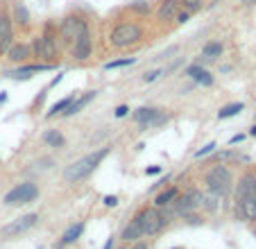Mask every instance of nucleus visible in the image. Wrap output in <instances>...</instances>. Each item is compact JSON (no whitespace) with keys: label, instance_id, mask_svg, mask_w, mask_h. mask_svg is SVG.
<instances>
[{"label":"nucleus","instance_id":"nucleus-1","mask_svg":"<svg viewBox=\"0 0 256 249\" xmlns=\"http://www.w3.org/2000/svg\"><path fill=\"white\" fill-rule=\"evenodd\" d=\"M109 152H112V148H100V150H96V152L86 154V156L78 158V161H72L70 166L64 168V182L66 184H80L82 179H86L88 174L104 161Z\"/></svg>","mask_w":256,"mask_h":249},{"label":"nucleus","instance_id":"nucleus-2","mask_svg":"<svg viewBox=\"0 0 256 249\" xmlns=\"http://www.w3.org/2000/svg\"><path fill=\"white\" fill-rule=\"evenodd\" d=\"M30 52L32 57H36L39 62H57L59 59V44H57V25L54 23H46L44 25V34L32 38L30 44Z\"/></svg>","mask_w":256,"mask_h":249},{"label":"nucleus","instance_id":"nucleus-3","mask_svg":"<svg viewBox=\"0 0 256 249\" xmlns=\"http://www.w3.org/2000/svg\"><path fill=\"white\" fill-rule=\"evenodd\" d=\"M143 36H145V30L140 23H136V20H120L109 32V46L116 50H125L140 44Z\"/></svg>","mask_w":256,"mask_h":249},{"label":"nucleus","instance_id":"nucleus-4","mask_svg":"<svg viewBox=\"0 0 256 249\" xmlns=\"http://www.w3.org/2000/svg\"><path fill=\"white\" fill-rule=\"evenodd\" d=\"M204 186H206V190L220 192L222 197L229 195L234 188V172L224 163H216L204 172Z\"/></svg>","mask_w":256,"mask_h":249},{"label":"nucleus","instance_id":"nucleus-5","mask_svg":"<svg viewBox=\"0 0 256 249\" xmlns=\"http://www.w3.org/2000/svg\"><path fill=\"white\" fill-rule=\"evenodd\" d=\"M136 218H138V222H140L143 238H152V236H156L166 226V220L156 206H145V208H140V211L136 213Z\"/></svg>","mask_w":256,"mask_h":249},{"label":"nucleus","instance_id":"nucleus-6","mask_svg":"<svg viewBox=\"0 0 256 249\" xmlns=\"http://www.w3.org/2000/svg\"><path fill=\"white\" fill-rule=\"evenodd\" d=\"M132 118L138 122L140 132H148V130H152V127H161V124L168 122V114H164V111L156 109V106H140V109L134 111Z\"/></svg>","mask_w":256,"mask_h":249},{"label":"nucleus","instance_id":"nucleus-7","mask_svg":"<svg viewBox=\"0 0 256 249\" xmlns=\"http://www.w3.org/2000/svg\"><path fill=\"white\" fill-rule=\"evenodd\" d=\"M36 197H39V188H36V184L23 182V184H18V186L12 188V190L2 197V202H5L7 206H23V204L34 202Z\"/></svg>","mask_w":256,"mask_h":249},{"label":"nucleus","instance_id":"nucleus-8","mask_svg":"<svg viewBox=\"0 0 256 249\" xmlns=\"http://www.w3.org/2000/svg\"><path fill=\"white\" fill-rule=\"evenodd\" d=\"M70 52H72V57L78 59V62H86V59L93 54V32H91L88 20L82 25L78 38L70 44Z\"/></svg>","mask_w":256,"mask_h":249},{"label":"nucleus","instance_id":"nucleus-9","mask_svg":"<svg viewBox=\"0 0 256 249\" xmlns=\"http://www.w3.org/2000/svg\"><path fill=\"white\" fill-rule=\"evenodd\" d=\"M84 23H86V18H82V16H78V14L64 16L62 23H59V36H62L64 44H72V41L78 38Z\"/></svg>","mask_w":256,"mask_h":249},{"label":"nucleus","instance_id":"nucleus-10","mask_svg":"<svg viewBox=\"0 0 256 249\" xmlns=\"http://www.w3.org/2000/svg\"><path fill=\"white\" fill-rule=\"evenodd\" d=\"M36 222H39V216H36V213H28V216H23V218H18V220H14V222L2 226V229H0V236L14 238V236H20V234H25V231H30Z\"/></svg>","mask_w":256,"mask_h":249},{"label":"nucleus","instance_id":"nucleus-11","mask_svg":"<svg viewBox=\"0 0 256 249\" xmlns=\"http://www.w3.org/2000/svg\"><path fill=\"white\" fill-rule=\"evenodd\" d=\"M254 184H256V172L254 170H247L245 174H240L236 184V190H234V202H240L245 197L254 195Z\"/></svg>","mask_w":256,"mask_h":249},{"label":"nucleus","instance_id":"nucleus-12","mask_svg":"<svg viewBox=\"0 0 256 249\" xmlns=\"http://www.w3.org/2000/svg\"><path fill=\"white\" fill-rule=\"evenodd\" d=\"M54 68V64H30V66H23L20 64L16 70H7L5 75L7 77H12V80H30V77L34 75V72H44V70H52Z\"/></svg>","mask_w":256,"mask_h":249},{"label":"nucleus","instance_id":"nucleus-13","mask_svg":"<svg viewBox=\"0 0 256 249\" xmlns=\"http://www.w3.org/2000/svg\"><path fill=\"white\" fill-rule=\"evenodd\" d=\"M234 213L238 220H256V197H245L240 202H234Z\"/></svg>","mask_w":256,"mask_h":249},{"label":"nucleus","instance_id":"nucleus-14","mask_svg":"<svg viewBox=\"0 0 256 249\" xmlns=\"http://www.w3.org/2000/svg\"><path fill=\"white\" fill-rule=\"evenodd\" d=\"M179 10H182V0H161L159 7H156V20L170 23V20H174Z\"/></svg>","mask_w":256,"mask_h":249},{"label":"nucleus","instance_id":"nucleus-15","mask_svg":"<svg viewBox=\"0 0 256 249\" xmlns=\"http://www.w3.org/2000/svg\"><path fill=\"white\" fill-rule=\"evenodd\" d=\"M184 75L190 77V80H195L198 84H202V86H213V82H216L211 72H208L206 68H202L200 64H193V66H188L184 70Z\"/></svg>","mask_w":256,"mask_h":249},{"label":"nucleus","instance_id":"nucleus-16","mask_svg":"<svg viewBox=\"0 0 256 249\" xmlns=\"http://www.w3.org/2000/svg\"><path fill=\"white\" fill-rule=\"evenodd\" d=\"M96 96H98V91H88V93H84V96H80V98H75V100L70 102V104L66 106V111H64V118H70V116H75V114H80V111L84 109V106L88 104V102H93L96 100Z\"/></svg>","mask_w":256,"mask_h":249},{"label":"nucleus","instance_id":"nucleus-17","mask_svg":"<svg viewBox=\"0 0 256 249\" xmlns=\"http://www.w3.org/2000/svg\"><path fill=\"white\" fill-rule=\"evenodd\" d=\"M32 57V52H30V46L28 44H18V41H14L12 44V48L7 50V59H12L14 64H25L28 59Z\"/></svg>","mask_w":256,"mask_h":249},{"label":"nucleus","instance_id":"nucleus-18","mask_svg":"<svg viewBox=\"0 0 256 249\" xmlns=\"http://www.w3.org/2000/svg\"><path fill=\"white\" fill-rule=\"evenodd\" d=\"M84 234V222H78V224H70L66 231H64L62 236V242H59V249L66 247V244H72V242H78L80 238H82Z\"/></svg>","mask_w":256,"mask_h":249},{"label":"nucleus","instance_id":"nucleus-19","mask_svg":"<svg viewBox=\"0 0 256 249\" xmlns=\"http://www.w3.org/2000/svg\"><path fill=\"white\" fill-rule=\"evenodd\" d=\"M120 238L125 240V242H136V240L143 238V231H140V222H138V218H136V216H134V220H132L130 224L125 226V229H122Z\"/></svg>","mask_w":256,"mask_h":249},{"label":"nucleus","instance_id":"nucleus-20","mask_svg":"<svg viewBox=\"0 0 256 249\" xmlns=\"http://www.w3.org/2000/svg\"><path fill=\"white\" fill-rule=\"evenodd\" d=\"M222 50H224V46L220 44V41H208V44H204V48H202L204 62H218V59L222 57Z\"/></svg>","mask_w":256,"mask_h":249},{"label":"nucleus","instance_id":"nucleus-21","mask_svg":"<svg viewBox=\"0 0 256 249\" xmlns=\"http://www.w3.org/2000/svg\"><path fill=\"white\" fill-rule=\"evenodd\" d=\"M44 143L48 145V148H54V150H62V148H66V138H64V134L59 130H48V132H44Z\"/></svg>","mask_w":256,"mask_h":249},{"label":"nucleus","instance_id":"nucleus-22","mask_svg":"<svg viewBox=\"0 0 256 249\" xmlns=\"http://www.w3.org/2000/svg\"><path fill=\"white\" fill-rule=\"evenodd\" d=\"M220 204H222V195H220V192L204 190V204H202V208H206V211L216 213L218 208H220Z\"/></svg>","mask_w":256,"mask_h":249},{"label":"nucleus","instance_id":"nucleus-23","mask_svg":"<svg viewBox=\"0 0 256 249\" xmlns=\"http://www.w3.org/2000/svg\"><path fill=\"white\" fill-rule=\"evenodd\" d=\"M12 20H14L16 25H20V28H28L30 25V12L23 2H16L14 5V16H12Z\"/></svg>","mask_w":256,"mask_h":249},{"label":"nucleus","instance_id":"nucleus-24","mask_svg":"<svg viewBox=\"0 0 256 249\" xmlns=\"http://www.w3.org/2000/svg\"><path fill=\"white\" fill-rule=\"evenodd\" d=\"M179 195V188H174V186H170V188H166V190H161L159 195H156V200H154V206L156 208H161V206H166V204H170V202L174 200V197Z\"/></svg>","mask_w":256,"mask_h":249},{"label":"nucleus","instance_id":"nucleus-25","mask_svg":"<svg viewBox=\"0 0 256 249\" xmlns=\"http://www.w3.org/2000/svg\"><path fill=\"white\" fill-rule=\"evenodd\" d=\"M242 109H245V104H242V102H232V104H224L222 109L218 111V118H220V120L234 118V116H238Z\"/></svg>","mask_w":256,"mask_h":249},{"label":"nucleus","instance_id":"nucleus-26","mask_svg":"<svg viewBox=\"0 0 256 249\" xmlns=\"http://www.w3.org/2000/svg\"><path fill=\"white\" fill-rule=\"evenodd\" d=\"M75 100V96H68V98H64V100H59L57 104H52L48 109V114H46V118H54V116H62L64 111H66V106L70 104V102Z\"/></svg>","mask_w":256,"mask_h":249},{"label":"nucleus","instance_id":"nucleus-27","mask_svg":"<svg viewBox=\"0 0 256 249\" xmlns=\"http://www.w3.org/2000/svg\"><path fill=\"white\" fill-rule=\"evenodd\" d=\"M130 10L138 16H148L152 12V5L148 0H134V2H130Z\"/></svg>","mask_w":256,"mask_h":249},{"label":"nucleus","instance_id":"nucleus-28","mask_svg":"<svg viewBox=\"0 0 256 249\" xmlns=\"http://www.w3.org/2000/svg\"><path fill=\"white\" fill-rule=\"evenodd\" d=\"M136 64V57H122V59H114V62H106L104 64V70H116V68H125Z\"/></svg>","mask_w":256,"mask_h":249},{"label":"nucleus","instance_id":"nucleus-29","mask_svg":"<svg viewBox=\"0 0 256 249\" xmlns=\"http://www.w3.org/2000/svg\"><path fill=\"white\" fill-rule=\"evenodd\" d=\"M7 34H14V28H12V16L0 12V38L7 36Z\"/></svg>","mask_w":256,"mask_h":249},{"label":"nucleus","instance_id":"nucleus-30","mask_svg":"<svg viewBox=\"0 0 256 249\" xmlns=\"http://www.w3.org/2000/svg\"><path fill=\"white\" fill-rule=\"evenodd\" d=\"M182 7L186 12H190V14H198V12H202L204 0H182Z\"/></svg>","mask_w":256,"mask_h":249},{"label":"nucleus","instance_id":"nucleus-31","mask_svg":"<svg viewBox=\"0 0 256 249\" xmlns=\"http://www.w3.org/2000/svg\"><path fill=\"white\" fill-rule=\"evenodd\" d=\"M216 148H218V143H216V140H211V143H206L204 148H200L198 152H195V158H204V156H208V154L216 152Z\"/></svg>","mask_w":256,"mask_h":249},{"label":"nucleus","instance_id":"nucleus-32","mask_svg":"<svg viewBox=\"0 0 256 249\" xmlns=\"http://www.w3.org/2000/svg\"><path fill=\"white\" fill-rule=\"evenodd\" d=\"M12 44H14V34H7V36L0 38V54H7V50L12 48Z\"/></svg>","mask_w":256,"mask_h":249},{"label":"nucleus","instance_id":"nucleus-33","mask_svg":"<svg viewBox=\"0 0 256 249\" xmlns=\"http://www.w3.org/2000/svg\"><path fill=\"white\" fill-rule=\"evenodd\" d=\"M190 16H193V14H190V12H186L184 7H182V10L177 12V16H174V23H177V25H184V23H188V20H190Z\"/></svg>","mask_w":256,"mask_h":249},{"label":"nucleus","instance_id":"nucleus-34","mask_svg":"<svg viewBox=\"0 0 256 249\" xmlns=\"http://www.w3.org/2000/svg\"><path fill=\"white\" fill-rule=\"evenodd\" d=\"M159 75H164V70H150V72H145L143 82H145V84H152L154 80H159Z\"/></svg>","mask_w":256,"mask_h":249},{"label":"nucleus","instance_id":"nucleus-35","mask_svg":"<svg viewBox=\"0 0 256 249\" xmlns=\"http://www.w3.org/2000/svg\"><path fill=\"white\" fill-rule=\"evenodd\" d=\"M232 156H234L232 150H227V152H218V154H216V161H218V163H224L227 158H232Z\"/></svg>","mask_w":256,"mask_h":249},{"label":"nucleus","instance_id":"nucleus-36","mask_svg":"<svg viewBox=\"0 0 256 249\" xmlns=\"http://www.w3.org/2000/svg\"><path fill=\"white\" fill-rule=\"evenodd\" d=\"M102 204L109 206V208H114V206H118V197L116 195H106L104 200H102Z\"/></svg>","mask_w":256,"mask_h":249},{"label":"nucleus","instance_id":"nucleus-37","mask_svg":"<svg viewBox=\"0 0 256 249\" xmlns=\"http://www.w3.org/2000/svg\"><path fill=\"white\" fill-rule=\"evenodd\" d=\"M114 114H116V118H125V116L130 114V106H127V104H120L116 111H114Z\"/></svg>","mask_w":256,"mask_h":249},{"label":"nucleus","instance_id":"nucleus-38","mask_svg":"<svg viewBox=\"0 0 256 249\" xmlns=\"http://www.w3.org/2000/svg\"><path fill=\"white\" fill-rule=\"evenodd\" d=\"M177 50H179V48H177V46H170V48H168V50H166V52H161V54H159V59H168V57H170V54H174V52H177Z\"/></svg>","mask_w":256,"mask_h":249},{"label":"nucleus","instance_id":"nucleus-39","mask_svg":"<svg viewBox=\"0 0 256 249\" xmlns=\"http://www.w3.org/2000/svg\"><path fill=\"white\" fill-rule=\"evenodd\" d=\"M161 172V166H150V168H145V174H150V177H154V174Z\"/></svg>","mask_w":256,"mask_h":249},{"label":"nucleus","instance_id":"nucleus-40","mask_svg":"<svg viewBox=\"0 0 256 249\" xmlns=\"http://www.w3.org/2000/svg\"><path fill=\"white\" fill-rule=\"evenodd\" d=\"M242 138H245V134H236V136H232V138H229V145H236V143H240Z\"/></svg>","mask_w":256,"mask_h":249},{"label":"nucleus","instance_id":"nucleus-41","mask_svg":"<svg viewBox=\"0 0 256 249\" xmlns=\"http://www.w3.org/2000/svg\"><path fill=\"white\" fill-rule=\"evenodd\" d=\"M62 80H64V72H59V75L54 77L52 82H50V88H54V86H57V84H59V82H62Z\"/></svg>","mask_w":256,"mask_h":249},{"label":"nucleus","instance_id":"nucleus-42","mask_svg":"<svg viewBox=\"0 0 256 249\" xmlns=\"http://www.w3.org/2000/svg\"><path fill=\"white\" fill-rule=\"evenodd\" d=\"M132 249H148V244H145L143 240H136V244H134V247H132Z\"/></svg>","mask_w":256,"mask_h":249},{"label":"nucleus","instance_id":"nucleus-43","mask_svg":"<svg viewBox=\"0 0 256 249\" xmlns=\"http://www.w3.org/2000/svg\"><path fill=\"white\" fill-rule=\"evenodd\" d=\"M102 249H114V240H106L104 247H102Z\"/></svg>","mask_w":256,"mask_h":249},{"label":"nucleus","instance_id":"nucleus-44","mask_svg":"<svg viewBox=\"0 0 256 249\" xmlns=\"http://www.w3.org/2000/svg\"><path fill=\"white\" fill-rule=\"evenodd\" d=\"M2 102H7V93H5V91L0 93V104H2Z\"/></svg>","mask_w":256,"mask_h":249},{"label":"nucleus","instance_id":"nucleus-45","mask_svg":"<svg viewBox=\"0 0 256 249\" xmlns=\"http://www.w3.org/2000/svg\"><path fill=\"white\" fill-rule=\"evenodd\" d=\"M242 5H256V0H240Z\"/></svg>","mask_w":256,"mask_h":249},{"label":"nucleus","instance_id":"nucleus-46","mask_svg":"<svg viewBox=\"0 0 256 249\" xmlns=\"http://www.w3.org/2000/svg\"><path fill=\"white\" fill-rule=\"evenodd\" d=\"M250 136H256V124H254V127H252V130H250Z\"/></svg>","mask_w":256,"mask_h":249},{"label":"nucleus","instance_id":"nucleus-47","mask_svg":"<svg viewBox=\"0 0 256 249\" xmlns=\"http://www.w3.org/2000/svg\"><path fill=\"white\" fill-rule=\"evenodd\" d=\"M116 249H130V247H125V244H122V247H116Z\"/></svg>","mask_w":256,"mask_h":249}]
</instances>
